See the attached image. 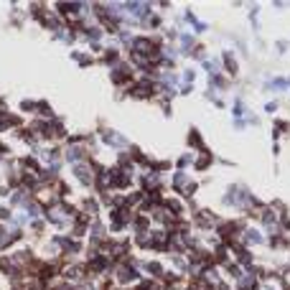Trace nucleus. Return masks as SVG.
Segmentation results:
<instances>
[{"mask_svg":"<svg viewBox=\"0 0 290 290\" xmlns=\"http://www.w3.org/2000/svg\"><path fill=\"white\" fill-rule=\"evenodd\" d=\"M148 270H150L153 275H160V272H163V267H160L158 262H148Z\"/></svg>","mask_w":290,"mask_h":290,"instance_id":"obj_1","label":"nucleus"}]
</instances>
